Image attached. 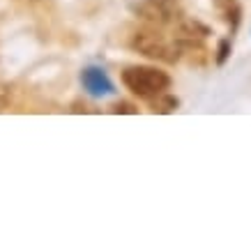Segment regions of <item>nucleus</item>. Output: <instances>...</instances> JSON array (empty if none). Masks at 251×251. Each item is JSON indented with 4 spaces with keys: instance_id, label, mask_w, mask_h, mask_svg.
Instances as JSON below:
<instances>
[{
    "instance_id": "f257e3e1",
    "label": "nucleus",
    "mask_w": 251,
    "mask_h": 251,
    "mask_svg": "<svg viewBox=\"0 0 251 251\" xmlns=\"http://www.w3.org/2000/svg\"><path fill=\"white\" fill-rule=\"evenodd\" d=\"M122 83L127 90L143 99H152L171 88V76L157 67H127L122 72Z\"/></svg>"
},
{
    "instance_id": "f03ea898",
    "label": "nucleus",
    "mask_w": 251,
    "mask_h": 251,
    "mask_svg": "<svg viewBox=\"0 0 251 251\" xmlns=\"http://www.w3.org/2000/svg\"><path fill=\"white\" fill-rule=\"evenodd\" d=\"M131 49L148 55V58H152V60H161V62H177L184 51L182 44L175 37L171 39L166 35H159V32H152V30L136 32L134 39H131Z\"/></svg>"
},
{
    "instance_id": "7ed1b4c3",
    "label": "nucleus",
    "mask_w": 251,
    "mask_h": 251,
    "mask_svg": "<svg viewBox=\"0 0 251 251\" xmlns=\"http://www.w3.org/2000/svg\"><path fill=\"white\" fill-rule=\"evenodd\" d=\"M138 19L152 23V25H168V23L177 21V2L175 0H143L136 5Z\"/></svg>"
},
{
    "instance_id": "20e7f679",
    "label": "nucleus",
    "mask_w": 251,
    "mask_h": 251,
    "mask_svg": "<svg viewBox=\"0 0 251 251\" xmlns=\"http://www.w3.org/2000/svg\"><path fill=\"white\" fill-rule=\"evenodd\" d=\"M81 83H83V90L90 95V97H106V95H113V83L111 78L106 76V72L99 67H88L81 74Z\"/></svg>"
},
{
    "instance_id": "39448f33",
    "label": "nucleus",
    "mask_w": 251,
    "mask_h": 251,
    "mask_svg": "<svg viewBox=\"0 0 251 251\" xmlns=\"http://www.w3.org/2000/svg\"><path fill=\"white\" fill-rule=\"evenodd\" d=\"M207 35H210V30H207L201 21L182 19V21L177 23V35H175V39L182 44V49H187V46H196L198 42H203Z\"/></svg>"
},
{
    "instance_id": "423d86ee",
    "label": "nucleus",
    "mask_w": 251,
    "mask_h": 251,
    "mask_svg": "<svg viewBox=\"0 0 251 251\" xmlns=\"http://www.w3.org/2000/svg\"><path fill=\"white\" fill-rule=\"evenodd\" d=\"M212 2H214V9L219 12L221 19L235 30L237 23H240V14H242L240 2H237V0H212Z\"/></svg>"
},
{
    "instance_id": "0eeeda50",
    "label": "nucleus",
    "mask_w": 251,
    "mask_h": 251,
    "mask_svg": "<svg viewBox=\"0 0 251 251\" xmlns=\"http://www.w3.org/2000/svg\"><path fill=\"white\" fill-rule=\"evenodd\" d=\"M175 108H177V99L173 95H168V92H161V95L150 99V111L152 113H173Z\"/></svg>"
},
{
    "instance_id": "6e6552de",
    "label": "nucleus",
    "mask_w": 251,
    "mask_h": 251,
    "mask_svg": "<svg viewBox=\"0 0 251 251\" xmlns=\"http://www.w3.org/2000/svg\"><path fill=\"white\" fill-rule=\"evenodd\" d=\"M12 99H14L12 88H9L7 83H2V81H0V113H2L5 108L12 106Z\"/></svg>"
},
{
    "instance_id": "1a4fd4ad",
    "label": "nucleus",
    "mask_w": 251,
    "mask_h": 251,
    "mask_svg": "<svg viewBox=\"0 0 251 251\" xmlns=\"http://www.w3.org/2000/svg\"><path fill=\"white\" fill-rule=\"evenodd\" d=\"M111 113H136V108L131 106V104H127V101H122V104H115L111 108Z\"/></svg>"
},
{
    "instance_id": "9d476101",
    "label": "nucleus",
    "mask_w": 251,
    "mask_h": 251,
    "mask_svg": "<svg viewBox=\"0 0 251 251\" xmlns=\"http://www.w3.org/2000/svg\"><path fill=\"white\" fill-rule=\"evenodd\" d=\"M21 2H30L32 5V2H42V0H21Z\"/></svg>"
}]
</instances>
